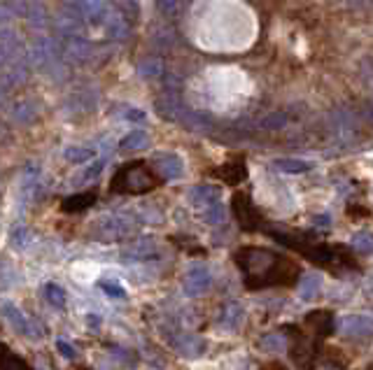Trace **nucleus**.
<instances>
[{"mask_svg": "<svg viewBox=\"0 0 373 370\" xmlns=\"http://www.w3.org/2000/svg\"><path fill=\"white\" fill-rule=\"evenodd\" d=\"M233 258L245 272V286L250 291L266 289V286H294L301 275L296 261L261 247H240Z\"/></svg>", "mask_w": 373, "mask_h": 370, "instance_id": "1", "label": "nucleus"}, {"mask_svg": "<svg viewBox=\"0 0 373 370\" xmlns=\"http://www.w3.org/2000/svg\"><path fill=\"white\" fill-rule=\"evenodd\" d=\"M159 184L154 175L145 163H131L117 170V175L110 182L112 193H147Z\"/></svg>", "mask_w": 373, "mask_h": 370, "instance_id": "2", "label": "nucleus"}, {"mask_svg": "<svg viewBox=\"0 0 373 370\" xmlns=\"http://www.w3.org/2000/svg\"><path fill=\"white\" fill-rule=\"evenodd\" d=\"M138 230V223L133 221V216L129 214H108L94 223L92 235L101 242H117L124 237L133 235Z\"/></svg>", "mask_w": 373, "mask_h": 370, "instance_id": "3", "label": "nucleus"}, {"mask_svg": "<svg viewBox=\"0 0 373 370\" xmlns=\"http://www.w3.org/2000/svg\"><path fill=\"white\" fill-rule=\"evenodd\" d=\"M341 335L352 342H369L373 340V319L364 314H350L341 319Z\"/></svg>", "mask_w": 373, "mask_h": 370, "instance_id": "4", "label": "nucleus"}, {"mask_svg": "<svg viewBox=\"0 0 373 370\" xmlns=\"http://www.w3.org/2000/svg\"><path fill=\"white\" fill-rule=\"evenodd\" d=\"M231 207H233V214H236V219L240 223V228H243V230H259L261 214H259V209L254 207V202L250 200V195L236 193V195H233Z\"/></svg>", "mask_w": 373, "mask_h": 370, "instance_id": "5", "label": "nucleus"}, {"mask_svg": "<svg viewBox=\"0 0 373 370\" xmlns=\"http://www.w3.org/2000/svg\"><path fill=\"white\" fill-rule=\"evenodd\" d=\"M3 317L10 321L12 328H15L19 335H26V338H31V340L43 338V328L33 324V321L26 317V314L19 310L15 303H10V300H5L3 303Z\"/></svg>", "mask_w": 373, "mask_h": 370, "instance_id": "6", "label": "nucleus"}, {"mask_svg": "<svg viewBox=\"0 0 373 370\" xmlns=\"http://www.w3.org/2000/svg\"><path fill=\"white\" fill-rule=\"evenodd\" d=\"M210 286H212V275L205 265H191L182 279V289L186 296H191V298L201 296V293L208 291Z\"/></svg>", "mask_w": 373, "mask_h": 370, "instance_id": "7", "label": "nucleus"}, {"mask_svg": "<svg viewBox=\"0 0 373 370\" xmlns=\"http://www.w3.org/2000/svg\"><path fill=\"white\" fill-rule=\"evenodd\" d=\"M306 326L313 328L315 338L317 340H327L331 333H334V312L331 310H315L306 314Z\"/></svg>", "mask_w": 373, "mask_h": 370, "instance_id": "8", "label": "nucleus"}, {"mask_svg": "<svg viewBox=\"0 0 373 370\" xmlns=\"http://www.w3.org/2000/svg\"><path fill=\"white\" fill-rule=\"evenodd\" d=\"M222 198V188L219 186H210V184H201V186H194L189 191V200L191 205L198 207V209H205L210 205H215Z\"/></svg>", "mask_w": 373, "mask_h": 370, "instance_id": "9", "label": "nucleus"}, {"mask_svg": "<svg viewBox=\"0 0 373 370\" xmlns=\"http://www.w3.org/2000/svg\"><path fill=\"white\" fill-rule=\"evenodd\" d=\"M245 321V312L238 303H226L217 317V326H222L224 331H238Z\"/></svg>", "mask_w": 373, "mask_h": 370, "instance_id": "10", "label": "nucleus"}, {"mask_svg": "<svg viewBox=\"0 0 373 370\" xmlns=\"http://www.w3.org/2000/svg\"><path fill=\"white\" fill-rule=\"evenodd\" d=\"M152 256H156V244L152 240H136L122 251V258L126 263L129 261H147Z\"/></svg>", "mask_w": 373, "mask_h": 370, "instance_id": "11", "label": "nucleus"}, {"mask_svg": "<svg viewBox=\"0 0 373 370\" xmlns=\"http://www.w3.org/2000/svg\"><path fill=\"white\" fill-rule=\"evenodd\" d=\"M170 342L182 356H198L205 352V340L196 338V335H173Z\"/></svg>", "mask_w": 373, "mask_h": 370, "instance_id": "12", "label": "nucleus"}, {"mask_svg": "<svg viewBox=\"0 0 373 370\" xmlns=\"http://www.w3.org/2000/svg\"><path fill=\"white\" fill-rule=\"evenodd\" d=\"M156 168L163 179H177L184 170L182 161H180V156H175V154H163V156H159Z\"/></svg>", "mask_w": 373, "mask_h": 370, "instance_id": "13", "label": "nucleus"}, {"mask_svg": "<svg viewBox=\"0 0 373 370\" xmlns=\"http://www.w3.org/2000/svg\"><path fill=\"white\" fill-rule=\"evenodd\" d=\"M156 110L159 114L166 117V119H173V121H177L180 117H182V103H180V98L175 94H166L163 98H159L156 101Z\"/></svg>", "mask_w": 373, "mask_h": 370, "instance_id": "14", "label": "nucleus"}, {"mask_svg": "<svg viewBox=\"0 0 373 370\" xmlns=\"http://www.w3.org/2000/svg\"><path fill=\"white\" fill-rule=\"evenodd\" d=\"M94 202H96V193L87 191V193H78V195L66 198L64 205H61V209H64V212H85V209L92 207Z\"/></svg>", "mask_w": 373, "mask_h": 370, "instance_id": "15", "label": "nucleus"}, {"mask_svg": "<svg viewBox=\"0 0 373 370\" xmlns=\"http://www.w3.org/2000/svg\"><path fill=\"white\" fill-rule=\"evenodd\" d=\"M320 291H322V277L320 275H306L299 282V296H301V300H315L317 296H320Z\"/></svg>", "mask_w": 373, "mask_h": 370, "instance_id": "16", "label": "nucleus"}, {"mask_svg": "<svg viewBox=\"0 0 373 370\" xmlns=\"http://www.w3.org/2000/svg\"><path fill=\"white\" fill-rule=\"evenodd\" d=\"M217 175L224 182H229V184H238V182H243L247 177V170H245L243 161H231V163H226V165L219 168Z\"/></svg>", "mask_w": 373, "mask_h": 370, "instance_id": "17", "label": "nucleus"}, {"mask_svg": "<svg viewBox=\"0 0 373 370\" xmlns=\"http://www.w3.org/2000/svg\"><path fill=\"white\" fill-rule=\"evenodd\" d=\"M103 31H105V35L108 38H112V40H122L124 35H126V31H129V26H126V21H124L119 14L117 12H112L108 17V21L103 24Z\"/></svg>", "mask_w": 373, "mask_h": 370, "instance_id": "18", "label": "nucleus"}, {"mask_svg": "<svg viewBox=\"0 0 373 370\" xmlns=\"http://www.w3.org/2000/svg\"><path fill=\"white\" fill-rule=\"evenodd\" d=\"M147 142H149V138L145 131H131L129 135H124L119 147L124 151H138V149H142V147H147Z\"/></svg>", "mask_w": 373, "mask_h": 370, "instance_id": "19", "label": "nucleus"}, {"mask_svg": "<svg viewBox=\"0 0 373 370\" xmlns=\"http://www.w3.org/2000/svg\"><path fill=\"white\" fill-rule=\"evenodd\" d=\"M350 247L357 251V254H373V233L371 230H359V233L352 235Z\"/></svg>", "mask_w": 373, "mask_h": 370, "instance_id": "20", "label": "nucleus"}, {"mask_svg": "<svg viewBox=\"0 0 373 370\" xmlns=\"http://www.w3.org/2000/svg\"><path fill=\"white\" fill-rule=\"evenodd\" d=\"M275 168L280 172H289V175H299V172H308L310 163L303 158H278L275 161Z\"/></svg>", "mask_w": 373, "mask_h": 370, "instance_id": "21", "label": "nucleus"}, {"mask_svg": "<svg viewBox=\"0 0 373 370\" xmlns=\"http://www.w3.org/2000/svg\"><path fill=\"white\" fill-rule=\"evenodd\" d=\"M36 114H38V108H36V103H31V101L17 103L15 110H12V117H15L19 124H31L33 119H36Z\"/></svg>", "mask_w": 373, "mask_h": 370, "instance_id": "22", "label": "nucleus"}, {"mask_svg": "<svg viewBox=\"0 0 373 370\" xmlns=\"http://www.w3.org/2000/svg\"><path fill=\"white\" fill-rule=\"evenodd\" d=\"M45 298L50 300L52 307H57V310H66V291L61 289L59 284H45Z\"/></svg>", "mask_w": 373, "mask_h": 370, "instance_id": "23", "label": "nucleus"}, {"mask_svg": "<svg viewBox=\"0 0 373 370\" xmlns=\"http://www.w3.org/2000/svg\"><path fill=\"white\" fill-rule=\"evenodd\" d=\"M201 219H203L205 223H210V226H217V223H222V221H224V207H222V200L215 202V205H210V207L201 209Z\"/></svg>", "mask_w": 373, "mask_h": 370, "instance_id": "24", "label": "nucleus"}, {"mask_svg": "<svg viewBox=\"0 0 373 370\" xmlns=\"http://www.w3.org/2000/svg\"><path fill=\"white\" fill-rule=\"evenodd\" d=\"M3 12L5 17H24L29 12V3L26 0H3Z\"/></svg>", "mask_w": 373, "mask_h": 370, "instance_id": "25", "label": "nucleus"}, {"mask_svg": "<svg viewBox=\"0 0 373 370\" xmlns=\"http://www.w3.org/2000/svg\"><path fill=\"white\" fill-rule=\"evenodd\" d=\"M66 158L71 163H85V161L94 158V149H89V147H71V149H66Z\"/></svg>", "mask_w": 373, "mask_h": 370, "instance_id": "26", "label": "nucleus"}, {"mask_svg": "<svg viewBox=\"0 0 373 370\" xmlns=\"http://www.w3.org/2000/svg\"><path fill=\"white\" fill-rule=\"evenodd\" d=\"M3 370H33L29 363H26L22 356L10 354V349L5 347V356H3Z\"/></svg>", "mask_w": 373, "mask_h": 370, "instance_id": "27", "label": "nucleus"}, {"mask_svg": "<svg viewBox=\"0 0 373 370\" xmlns=\"http://www.w3.org/2000/svg\"><path fill=\"white\" fill-rule=\"evenodd\" d=\"M98 289L105 293V296L110 298H117V300H122L124 296H126V291H124V286H119L117 282H108V279H101L98 282Z\"/></svg>", "mask_w": 373, "mask_h": 370, "instance_id": "28", "label": "nucleus"}, {"mask_svg": "<svg viewBox=\"0 0 373 370\" xmlns=\"http://www.w3.org/2000/svg\"><path fill=\"white\" fill-rule=\"evenodd\" d=\"M140 75L142 77H156L161 75V61L159 59H147L140 63Z\"/></svg>", "mask_w": 373, "mask_h": 370, "instance_id": "29", "label": "nucleus"}, {"mask_svg": "<svg viewBox=\"0 0 373 370\" xmlns=\"http://www.w3.org/2000/svg\"><path fill=\"white\" fill-rule=\"evenodd\" d=\"M261 347L268 349V352H278V349L285 347V338H282L280 333H271V335H266V338L261 340Z\"/></svg>", "mask_w": 373, "mask_h": 370, "instance_id": "30", "label": "nucleus"}, {"mask_svg": "<svg viewBox=\"0 0 373 370\" xmlns=\"http://www.w3.org/2000/svg\"><path fill=\"white\" fill-rule=\"evenodd\" d=\"M327 366H334L338 370H345L348 368V361L343 359V352L341 349H327Z\"/></svg>", "mask_w": 373, "mask_h": 370, "instance_id": "31", "label": "nucleus"}, {"mask_svg": "<svg viewBox=\"0 0 373 370\" xmlns=\"http://www.w3.org/2000/svg\"><path fill=\"white\" fill-rule=\"evenodd\" d=\"M186 0H159V10L163 14H177L184 7Z\"/></svg>", "mask_w": 373, "mask_h": 370, "instance_id": "32", "label": "nucleus"}, {"mask_svg": "<svg viewBox=\"0 0 373 370\" xmlns=\"http://www.w3.org/2000/svg\"><path fill=\"white\" fill-rule=\"evenodd\" d=\"M57 349L64 359H75V356H78V349H75L73 345H68L66 340H57Z\"/></svg>", "mask_w": 373, "mask_h": 370, "instance_id": "33", "label": "nucleus"}, {"mask_svg": "<svg viewBox=\"0 0 373 370\" xmlns=\"http://www.w3.org/2000/svg\"><path fill=\"white\" fill-rule=\"evenodd\" d=\"M110 349H115V356H117V359H119V361H124V363H131V366H136V363H138V359H136V356H133V352H126V349H122V347H110Z\"/></svg>", "mask_w": 373, "mask_h": 370, "instance_id": "34", "label": "nucleus"}, {"mask_svg": "<svg viewBox=\"0 0 373 370\" xmlns=\"http://www.w3.org/2000/svg\"><path fill=\"white\" fill-rule=\"evenodd\" d=\"M101 170H103V161H96V163H94V168H87V170L80 175V179H78V182H87V179H94V177H96V175H98Z\"/></svg>", "mask_w": 373, "mask_h": 370, "instance_id": "35", "label": "nucleus"}, {"mask_svg": "<svg viewBox=\"0 0 373 370\" xmlns=\"http://www.w3.org/2000/svg\"><path fill=\"white\" fill-rule=\"evenodd\" d=\"M259 370H287V366H285V363H280V361H268Z\"/></svg>", "mask_w": 373, "mask_h": 370, "instance_id": "36", "label": "nucleus"}, {"mask_svg": "<svg viewBox=\"0 0 373 370\" xmlns=\"http://www.w3.org/2000/svg\"><path fill=\"white\" fill-rule=\"evenodd\" d=\"M126 119H131V121H142V119H145V112H140V110H129V112H126Z\"/></svg>", "mask_w": 373, "mask_h": 370, "instance_id": "37", "label": "nucleus"}, {"mask_svg": "<svg viewBox=\"0 0 373 370\" xmlns=\"http://www.w3.org/2000/svg\"><path fill=\"white\" fill-rule=\"evenodd\" d=\"M24 244L26 242V230L24 228H19V230H15V244Z\"/></svg>", "mask_w": 373, "mask_h": 370, "instance_id": "38", "label": "nucleus"}, {"mask_svg": "<svg viewBox=\"0 0 373 370\" xmlns=\"http://www.w3.org/2000/svg\"><path fill=\"white\" fill-rule=\"evenodd\" d=\"M87 324H89V326H92V328H98V326H101V319H98V317H96V314H89Z\"/></svg>", "mask_w": 373, "mask_h": 370, "instance_id": "39", "label": "nucleus"}, {"mask_svg": "<svg viewBox=\"0 0 373 370\" xmlns=\"http://www.w3.org/2000/svg\"><path fill=\"white\" fill-rule=\"evenodd\" d=\"M313 223H317V226H329V216H327V214L317 216V219H315Z\"/></svg>", "mask_w": 373, "mask_h": 370, "instance_id": "40", "label": "nucleus"}, {"mask_svg": "<svg viewBox=\"0 0 373 370\" xmlns=\"http://www.w3.org/2000/svg\"><path fill=\"white\" fill-rule=\"evenodd\" d=\"M359 3H373V0H359Z\"/></svg>", "mask_w": 373, "mask_h": 370, "instance_id": "41", "label": "nucleus"}, {"mask_svg": "<svg viewBox=\"0 0 373 370\" xmlns=\"http://www.w3.org/2000/svg\"><path fill=\"white\" fill-rule=\"evenodd\" d=\"M80 370H87V368H80Z\"/></svg>", "mask_w": 373, "mask_h": 370, "instance_id": "42", "label": "nucleus"}]
</instances>
